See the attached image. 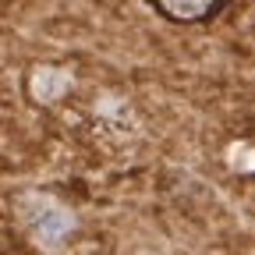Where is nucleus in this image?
Listing matches in <instances>:
<instances>
[{
    "label": "nucleus",
    "mask_w": 255,
    "mask_h": 255,
    "mask_svg": "<svg viewBox=\"0 0 255 255\" xmlns=\"http://www.w3.org/2000/svg\"><path fill=\"white\" fill-rule=\"evenodd\" d=\"M145 4L170 25H209L227 0H145Z\"/></svg>",
    "instance_id": "f257e3e1"
}]
</instances>
